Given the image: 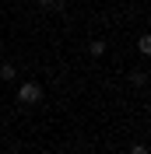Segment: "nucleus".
Segmentation results:
<instances>
[{"label":"nucleus","mask_w":151,"mask_h":154,"mask_svg":"<svg viewBox=\"0 0 151 154\" xmlns=\"http://www.w3.org/2000/svg\"><path fill=\"white\" fill-rule=\"evenodd\" d=\"M137 46H141V53L148 56V53H151V38H148V35H141V42H137Z\"/></svg>","instance_id":"5"},{"label":"nucleus","mask_w":151,"mask_h":154,"mask_svg":"<svg viewBox=\"0 0 151 154\" xmlns=\"http://www.w3.org/2000/svg\"><path fill=\"white\" fill-rule=\"evenodd\" d=\"M130 154H148V147H144V144H133V147H130Z\"/></svg>","instance_id":"6"},{"label":"nucleus","mask_w":151,"mask_h":154,"mask_svg":"<svg viewBox=\"0 0 151 154\" xmlns=\"http://www.w3.org/2000/svg\"><path fill=\"white\" fill-rule=\"evenodd\" d=\"M42 98H46V91H42L39 81H25V84H18V102H25V105H39Z\"/></svg>","instance_id":"1"},{"label":"nucleus","mask_w":151,"mask_h":154,"mask_svg":"<svg viewBox=\"0 0 151 154\" xmlns=\"http://www.w3.org/2000/svg\"><path fill=\"white\" fill-rule=\"evenodd\" d=\"M46 11H63V0H39Z\"/></svg>","instance_id":"4"},{"label":"nucleus","mask_w":151,"mask_h":154,"mask_svg":"<svg viewBox=\"0 0 151 154\" xmlns=\"http://www.w3.org/2000/svg\"><path fill=\"white\" fill-rule=\"evenodd\" d=\"M0 53H4V38H0Z\"/></svg>","instance_id":"7"},{"label":"nucleus","mask_w":151,"mask_h":154,"mask_svg":"<svg viewBox=\"0 0 151 154\" xmlns=\"http://www.w3.org/2000/svg\"><path fill=\"white\" fill-rule=\"evenodd\" d=\"M105 49H109V46H105V38H95L92 46H88V53H92V56H105Z\"/></svg>","instance_id":"2"},{"label":"nucleus","mask_w":151,"mask_h":154,"mask_svg":"<svg viewBox=\"0 0 151 154\" xmlns=\"http://www.w3.org/2000/svg\"><path fill=\"white\" fill-rule=\"evenodd\" d=\"M0 77H4V81H14V77H18L14 63H4V67H0Z\"/></svg>","instance_id":"3"}]
</instances>
